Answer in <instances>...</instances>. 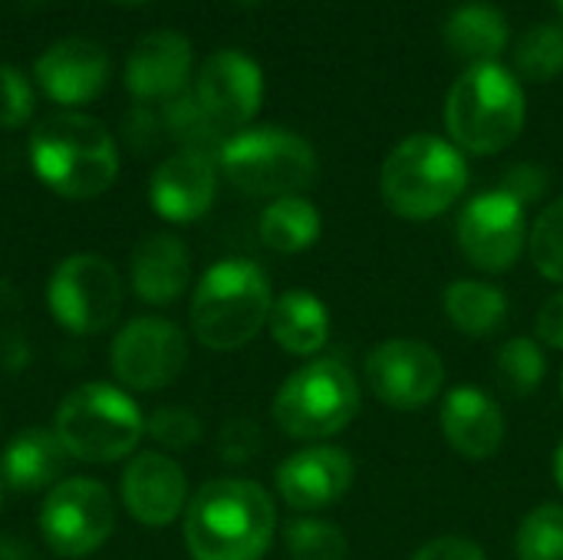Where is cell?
I'll return each instance as SVG.
<instances>
[{"mask_svg": "<svg viewBox=\"0 0 563 560\" xmlns=\"http://www.w3.org/2000/svg\"><path fill=\"white\" fill-rule=\"evenodd\" d=\"M445 314L455 330L468 337H485L501 327L508 300L495 284L485 281H455L445 287Z\"/></svg>", "mask_w": 563, "mask_h": 560, "instance_id": "26", "label": "cell"}, {"mask_svg": "<svg viewBox=\"0 0 563 560\" xmlns=\"http://www.w3.org/2000/svg\"><path fill=\"white\" fill-rule=\"evenodd\" d=\"M518 560H563V508L541 505L534 508L515 538Z\"/></svg>", "mask_w": 563, "mask_h": 560, "instance_id": "30", "label": "cell"}, {"mask_svg": "<svg viewBox=\"0 0 563 560\" xmlns=\"http://www.w3.org/2000/svg\"><path fill=\"white\" fill-rule=\"evenodd\" d=\"M195 99L221 129L247 125L264 102L261 66L247 53L218 50L198 69Z\"/></svg>", "mask_w": 563, "mask_h": 560, "instance_id": "14", "label": "cell"}, {"mask_svg": "<svg viewBox=\"0 0 563 560\" xmlns=\"http://www.w3.org/2000/svg\"><path fill=\"white\" fill-rule=\"evenodd\" d=\"M369 389L393 409L429 406L445 380L442 356L422 340H386L366 356Z\"/></svg>", "mask_w": 563, "mask_h": 560, "instance_id": "13", "label": "cell"}, {"mask_svg": "<svg viewBox=\"0 0 563 560\" xmlns=\"http://www.w3.org/2000/svg\"><path fill=\"white\" fill-rule=\"evenodd\" d=\"M115 3H145V0H115Z\"/></svg>", "mask_w": 563, "mask_h": 560, "instance_id": "41", "label": "cell"}, {"mask_svg": "<svg viewBox=\"0 0 563 560\" xmlns=\"http://www.w3.org/2000/svg\"><path fill=\"white\" fill-rule=\"evenodd\" d=\"M214 188H218L214 162L198 152H178L155 168L148 182V201L165 221L188 224L211 208Z\"/></svg>", "mask_w": 563, "mask_h": 560, "instance_id": "19", "label": "cell"}, {"mask_svg": "<svg viewBox=\"0 0 563 560\" xmlns=\"http://www.w3.org/2000/svg\"><path fill=\"white\" fill-rule=\"evenodd\" d=\"M356 465L343 449L313 446L294 452L277 469V492L297 512H320L340 502L353 485Z\"/></svg>", "mask_w": 563, "mask_h": 560, "instance_id": "18", "label": "cell"}, {"mask_svg": "<svg viewBox=\"0 0 563 560\" xmlns=\"http://www.w3.org/2000/svg\"><path fill=\"white\" fill-rule=\"evenodd\" d=\"M162 122L185 145L181 152H198V155L211 158V152L221 155V149L228 142V139H221V125L201 109V102L195 99V92H181L178 99L165 102Z\"/></svg>", "mask_w": 563, "mask_h": 560, "instance_id": "27", "label": "cell"}, {"mask_svg": "<svg viewBox=\"0 0 563 560\" xmlns=\"http://www.w3.org/2000/svg\"><path fill=\"white\" fill-rule=\"evenodd\" d=\"M191 281V254L175 234H148L132 251V287L145 304H175Z\"/></svg>", "mask_w": 563, "mask_h": 560, "instance_id": "21", "label": "cell"}, {"mask_svg": "<svg viewBox=\"0 0 563 560\" xmlns=\"http://www.w3.org/2000/svg\"><path fill=\"white\" fill-rule=\"evenodd\" d=\"M495 370H498V383L505 386V393L525 399V396H531L544 383L548 360H544V353H541V347L534 340L518 337V340L501 347Z\"/></svg>", "mask_w": 563, "mask_h": 560, "instance_id": "29", "label": "cell"}, {"mask_svg": "<svg viewBox=\"0 0 563 560\" xmlns=\"http://www.w3.org/2000/svg\"><path fill=\"white\" fill-rule=\"evenodd\" d=\"M538 337L548 343V347H558L563 350V294H554L541 314H538Z\"/></svg>", "mask_w": 563, "mask_h": 560, "instance_id": "38", "label": "cell"}, {"mask_svg": "<svg viewBox=\"0 0 563 560\" xmlns=\"http://www.w3.org/2000/svg\"><path fill=\"white\" fill-rule=\"evenodd\" d=\"M468 185L462 152L439 135H412L383 162V201L409 221H426L449 211Z\"/></svg>", "mask_w": 563, "mask_h": 560, "instance_id": "5", "label": "cell"}, {"mask_svg": "<svg viewBox=\"0 0 563 560\" xmlns=\"http://www.w3.org/2000/svg\"><path fill=\"white\" fill-rule=\"evenodd\" d=\"M115 528V505L106 485L92 479H63L49 488L40 508V531L53 554L66 560L89 558Z\"/></svg>", "mask_w": 563, "mask_h": 560, "instance_id": "10", "label": "cell"}, {"mask_svg": "<svg viewBox=\"0 0 563 560\" xmlns=\"http://www.w3.org/2000/svg\"><path fill=\"white\" fill-rule=\"evenodd\" d=\"M241 3H254V0H241Z\"/></svg>", "mask_w": 563, "mask_h": 560, "instance_id": "42", "label": "cell"}, {"mask_svg": "<svg viewBox=\"0 0 563 560\" xmlns=\"http://www.w3.org/2000/svg\"><path fill=\"white\" fill-rule=\"evenodd\" d=\"M53 432L73 459L119 462L145 436V416L122 389L82 383L59 403Z\"/></svg>", "mask_w": 563, "mask_h": 560, "instance_id": "6", "label": "cell"}, {"mask_svg": "<svg viewBox=\"0 0 563 560\" xmlns=\"http://www.w3.org/2000/svg\"><path fill=\"white\" fill-rule=\"evenodd\" d=\"M445 46L472 66L495 63L508 50V20L492 3H465L445 23Z\"/></svg>", "mask_w": 563, "mask_h": 560, "instance_id": "24", "label": "cell"}, {"mask_svg": "<svg viewBox=\"0 0 563 560\" xmlns=\"http://www.w3.org/2000/svg\"><path fill=\"white\" fill-rule=\"evenodd\" d=\"M122 502L145 528L172 525L188 508V482L175 459L162 452L135 455L122 472Z\"/></svg>", "mask_w": 563, "mask_h": 560, "instance_id": "17", "label": "cell"}, {"mask_svg": "<svg viewBox=\"0 0 563 560\" xmlns=\"http://www.w3.org/2000/svg\"><path fill=\"white\" fill-rule=\"evenodd\" d=\"M505 191H511L518 201H531V198H538V195H544V172L541 168H534V165H515L511 172H508V178H505V185H501Z\"/></svg>", "mask_w": 563, "mask_h": 560, "instance_id": "37", "label": "cell"}, {"mask_svg": "<svg viewBox=\"0 0 563 560\" xmlns=\"http://www.w3.org/2000/svg\"><path fill=\"white\" fill-rule=\"evenodd\" d=\"M221 459L224 462H247L254 459V452L261 449V432L251 419H234L224 426L221 439H218Z\"/></svg>", "mask_w": 563, "mask_h": 560, "instance_id": "35", "label": "cell"}, {"mask_svg": "<svg viewBox=\"0 0 563 560\" xmlns=\"http://www.w3.org/2000/svg\"><path fill=\"white\" fill-rule=\"evenodd\" d=\"M561 10H563V0H561Z\"/></svg>", "mask_w": 563, "mask_h": 560, "instance_id": "44", "label": "cell"}, {"mask_svg": "<svg viewBox=\"0 0 563 560\" xmlns=\"http://www.w3.org/2000/svg\"><path fill=\"white\" fill-rule=\"evenodd\" d=\"M145 432L165 449H191L201 439V422L188 409L165 406V409H158V413H152L145 419Z\"/></svg>", "mask_w": 563, "mask_h": 560, "instance_id": "33", "label": "cell"}, {"mask_svg": "<svg viewBox=\"0 0 563 560\" xmlns=\"http://www.w3.org/2000/svg\"><path fill=\"white\" fill-rule=\"evenodd\" d=\"M561 389H563V380H561Z\"/></svg>", "mask_w": 563, "mask_h": 560, "instance_id": "43", "label": "cell"}, {"mask_svg": "<svg viewBox=\"0 0 563 560\" xmlns=\"http://www.w3.org/2000/svg\"><path fill=\"white\" fill-rule=\"evenodd\" d=\"M185 360L188 340L165 317H139L112 340V373L139 393L172 386L185 370Z\"/></svg>", "mask_w": 563, "mask_h": 560, "instance_id": "12", "label": "cell"}, {"mask_svg": "<svg viewBox=\"0 0 563 560\" xmlns=\"http://www.w3.org/2000/svg\"><path fill=\"white\" fill-rule=\"evenodd\" d=\"M320 228H323L320 211L300 195L277 198L261 215V241L280 254H300V251L313 248L320 238Z\"/></svg>", "mask_w": 563, "mask_h": 560, "instance_id": "25", "label": "cell"}, {"mask_svg": "<svg viewBox=\"0 0 563 560\" xmlns=\"http://www.w3.org/2000/svg\"><path fill=\"white\" fill-rule=\"evenodd\" d=\"M224 175L247 195L287 198L313 185L317 152L287 129H247L224 142L218 155Z\"/></svg>", "mask_w": 563, "mask_h": 560, "instance_id": "7", "label": "cell"}, {"mask_svg": "<svg viewBox=\"0 0 563 560\" xmlns=\"http://www.w3.org/2000/svg\"><path fill=\"white\" fill-rule=\"evenodd\" d=\"M36 83L59 106H86L109 83V56L99 43L82 36H66L36 56Z\"/></svg>", "mask_w": 563, "mask_h": 560, "instance_id": "15", "label": "cell"}, {"mask_svg": "<svg viewBox=\"0 0 563 560\" xmlns=\"http://www.w3.org/2000/svg\"><path fill=\"white\" fill-rule=\"evenodd\" d=\"M412 560H485V551L468 538L445 535V538H435V541L422 545Z\"/></svg>", "mask_w": 563, "mask_h": 560, "instance_id": "36", "label": "cell"}, {"mask_svg": "<svg viewBox=\"0 0 563 560\" xmlns=\"http://www.w3.org/2000/svg\"><path fill=\"white\" fill-rule=\"evenodd\" d=\"M30 116H33V86H30V79L13 63H0V125L16 129Z\"/></svg>", "mask_w": 563, "mask_h": 560, "instance_id": "34", "label": "cell"}, {"mask_svg": "<svg viewBox=\"0 0 563 560\" xmlns=\"http://www.w3.org/2000/svg\"><path fill=\"white\" fill-rule=\"evenodd\" d=\"M0 560H40V554L26 541L0 535Z\"/></svg>", "mask_w": 563, "mask_h": 560, "instance_id": "39", "label": "cell"}, {"mask_svg": "<svg viewBox=\"0 0 563 560\" xmlns=\"http://www.w3.org/2000/svg\"><path fill=\"white\" fill-rule=\"evenodd\" d=\"M455 234H459L462 254L478 271L505 274L508 267L518 264L525 241H528L525 201H518L505 188L485 191L462 208Z\"/></svg>", "mask_w": 563, "mask_h": 560, "instance_id": "11", "label": "cell"}, {"mask_svg": "<svg viewBox=\"0 0 563 560\" xmlns=\"http://www.w3.org/2000/svg\"><path fill=\"white\" fill-rule=\"evenodd\" d=\"M554 475H558V485H561L563 492V446L558 449V462H554Z\"/></svg>", "mask_w": 563, "mask_h": 560, "instance_id": "40", "label": "cell"}, {"mask_svg": "<svg viewBox=\"0 0 563 560\" xmlns=\"http://www.w3.org/2000/svg\"><path fill=\"white\" fill-rule=\"evenodd\" d=\"M360 413V386L353 373L327 356L297 370L274 399L277 426L294 439H327L346 429Z\"/></svg>", "mask_w": 563, "mask_h": 560, "instance_id": "8", "label": "cell"}, {"mask_svg": "<svg viewBox=\"0 0 563 560\" xmlns=\"http://www.w3.org/2000/svg\"><path fill=\"white\" fill-rule=\"evenodd\" d=\"M69 452L49 429L20 432L0 455V475L13 492H40L59 485Z\"/></svg>", "mask_w": 563, "mask_h": 560, "instance_id": "22", "label": "cell"}, {"mask_svg": "<svg viewBox=\"0 0 563 560\" xmlns=\"http://www.w3.org/2000/svg\"><path fill=\"white\" fill-rule=\"evenodd\" d=\"M30 162L36 178L73 201L99 198L119 175V149L109 129L76 109L53 112L30 135Z\"/></svg>", "mask_w": 563, "mask_h": 560, "instance_id": "2", "label": "cell"}, {"mask_svg": "<svg viewBox=\"0 0 563 560\" xmlns=\"http://www.w3.org/2000/svg\"><path fill=\"white\" fill-rule=\"evenodd\" d=\"M515 69L531 83H548L563 73V30L541 23L531 26L515 46Z\"/></svg>", "mask_w": 563, "mask_h": 560, "instance_id": "28", "label": "cell"}, {"mask_svg": "<svg viewBox=\"0 0 563 560\" xmlns=\"http://www.w3.org/2000/svg\"><path fill=\"white\" fill-rule=\"evenodd\" d=\"M274 528L271 495L244 479L208 482L185 508V545L195 560H261Z\"/></svg>", "mask_w": 563, "mask_h": 560, "instance_id": "1", "label": "cell"}, {"mask_svg": "<svg viewBox=\"0 0 563 560\" xmlns=\"http://www.w3.org/2000/svg\"><path fill=\"white\" fill-rule=\"evenodd\" d=\"M46 304L69 333H102L122 310V277L99 254H73L53 271L46 284Z\"/></svg>", "mask_w": 563, "mask_h": 560, "instance_id": "9", "label": "cell"}, {"mask_svg": "<svg viewBox=\"0 0 563 560\" xmlns=\"http://www.w3.org/2000/svg\"><path fill=\"white\" fill-rule=\"evenodd\" d=\"M271 337L294 356L317 353L330 337V310L310 290H287L271 307Z\"/></svg>", "mask_w": 563, "mask_h": 560, "instance_id": "23", "label": "cell"}, {"mask_svg": "<svg viewBox=\"0 0 563 560\" xmlns=\"http://www.w3.org/2000/svg\"><path fill=\"white\" fill-rule=\"evenodd\" d=\"M445 125L455 145L475 155L508 149L525 129V92L518 76L498 63L468 66L449 89Z\"/></svg>", "mask_w": 563, "mask_h": 560, "instance_id": "4", "label": "cell"}, {"mask_svg": "<svg viewBox=\"0 0 563 560\" xmlns=\"http://www.w3.org/2000/svg\"><path fill=\"white\" fill-rule=\"evenodd\" d=\"M531 257L548 281L563 284V198L538 218L531 231Z\"/></svg>", "mask_w": 563, "mask_h": 560, "instance_id": "32", "label": "cell"}, {"mask_svg": "<svg viewBox=\"0 0 563 560\" xmlns=\"http://www.w3.org/2000/svg\"><path fill=\"white\" fill-rule=\"evenodd\" d=\"M191 43L175 30L145 33L125 59V86L139 102H172L188 92L191 79Z\"/></svg>", "mask_w": 563, "mask_h": 560, "instance_id": "16", "label": "cell"}, {"mask_svg": "<svg viewBox=\"0 0 563 560\" xmlns=\"http://www.w3.org/2000/svg\"><path fill=\"white\" fill-rule=\"evenodd\" d=\"M284 545L294 560H343L346 558V535L320 518H300L284 528Z\"/></svg>", "mask_w": 563, "mask_h": 560, "instance_id": "31", "label": "cell"}, {"mask_svg": "<svg viewBox=\"0 0 563 560\" xmlns=\"http://www.w3.org/2000/svg\"><path fill=\"white\" fill-rule=\"evenodd\" d=\"M271 281L247 257H228L208 267L191 297V330L208 350H241L271 320Z\"/></svg>", "mask_w": 563, "mask_h": 560, "instance_id": "3", "label": "cell"}, {"mask_svg": "<svg viewBox=\"0 0 563 560\" xmlns=\"http://www.w3.org/2000/svg\"><path fill=\"white\" fill-rule=\"evenodd\" d=\"M442 432L459 455L492 459L505 442V416L482 389L459 386L442 403Z\"/></svg>", "mask_w": 563, "mask_h": 560, "instance_id": "20", "label": "cell"}]
</instances>
